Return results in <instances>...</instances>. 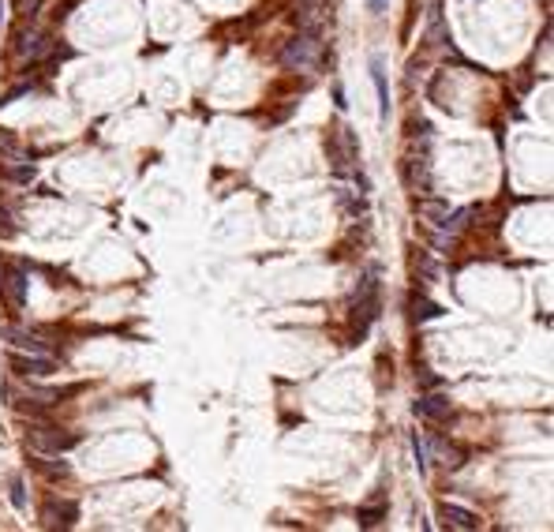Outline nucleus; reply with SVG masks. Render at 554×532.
<instances>
[{"label":"nucleus","instance_id":"9","mask_svg":"<svg viewBox=\"0 0 554 532\" xmlns=\"http://www.w3.org/2000/svg\"><path fill=\"white\" fill-rule=\"evenodd\" d=\"M0 177H4V180H15V184H30V180L38 177V169L30 165V161H27V165H4V169H0Z\"/></svg>","mask_w":554,"mask_h":532},{"label":"nucleus","instance_id":"16","mask_svg":"<svg viewBox=\"0 0 554 532\" xmlns=\"http://www.w3.org/2000/svg\"><path fill=\"white\" fill-rule=\"evenodd\" d=\"M367 8H371V12H382V8H386V0H367Z\"/></svg>","mask_w":554,"mask_h":532},{"label":"nucleus","instance_id":"4","mask_svg":"<svg viewBox=\"0 0 554 532\" xmlns=\"http://www.w3.org/2000/svg\"><path fill=\"white\" fill-rule=\"evenodd\" d=\"M416 416H423V420H442V416H450V401L442 397V394L420 397V401H416Z\"/></svg>","mask_w":554,"mask_h":532},{"label":"nucleus","instance_id":"14","mask_svg":"<svg viewBox=\"0 0 554 532\" xmlns=\"http://www.w3.org/2000/svg\"><path fill=\"white\" fill-rule=\"evenodd\" d=\"M0 150H15V139H12V135H4V132H0Z\"/></svg>","mask_w":554,"mask_h":532},{"label":"nucleus","instance_id":"3","mask_svg":"<svg viewBox=\"0 0 554 532\" xmlns=\"http://www.w3.org/2000/svg\"><path fill=\"white\" fill-rule=\"evenodd\" d=\"M41 517H46L49 528H57V525L68 528V525H75V517H79V506L75 503H53V506H46V514Z\"/></svg>","mask_w":554,"mask_h":532},{"label":"nucleus","instance_id":"7","mask_svg":"<svg viewBox=\"0 0 554 532\" xmlns=\"http://www.w3.org/2000/svg\"><path fill=\"white\" fill-rule=\"evenodd\" d=\"M371 79H375V90H378V116H389V90H386V75H382V60H371Z\"/></svg>","mask_w":554,"mask_h":532},{"label":"nucleus","instance_id":"2","mask_svg":"<svg viewBox=\"0 0 554 532\" xmlns=\"http://www.w3.org/2000/svg\"><path fill=\"white\" fill-rule=\"evenodd\" d=\"M30 446L41 450V453H60V450L75 446V435H57L53 428H34L30 431Z\"/></svg>","mask_w":554,"mask_h":532},{"label":"nucleus","instance_id":"15","mask_svg":"<svg viewBox=\"0 0 554 532\" xmlns=\"http://www.w3.org/2000/svg\"><path fill=\"white\" fill-rule=\"evenodd\" d=\"M420 383H423V386H438V378H434L431 371H420Z\"/></svg>","mask_w":554,"mask_h":532},{"label":"nucleus","instance_id":"11","mask_svg":"<svg viewBox=\"0 0 554 532\" xmlns=\"http://www.w3.org/2000/svg\"><path fill=\"white\" fill-rule=\"evenodd\" d=\"M412 308H416V311H412L416 319H438V315H442V308H438V303H431V300H416Z\"/></svg>","mask_w":554,"mask_h":532},{"label":"nucleus","instance_id":"5","mask_svg":"<svg viewBox=\"0 0 554 532\" xmlns=\"http://www.w3.org/2000/svg\"><path fill=\"white\" fill-rule=\"evenodd\" d=\"M4 292H8V303L19 311L27 303V274L23 270H8V281H4Z\"/></svg>","mask_w":554,"mask_h":532},{"label":"nucleus","instance_id":"10","mask_svg":"<svg viewBox=\"0 0 554 532\" xmlns=\"http://www.w3.org/2000/svg\"><path fill=\"white\" fill-rule=\"evenodd\" d=\"M382 517H386V506H363L360 514H356V521H360V528H375Z\"/></svg>","mask_w":554,"mask_h":532},{"label":"nucleus","instance_id":"12","mask_svg":"<svg viewBox=\"0 0 554 532\" xmlns=\"http://www.w3.org/2000/svg\"><path fill=\"white\" fill-rule=\"evenodd\" d=\"M412 450H416V465H420V472L427 469V450H423V442H420V435L412 439Z\"/></svg>","mask_w":554,"mask_h":532},{"label":"nucleus","instance_id":"17","mask_svg":"<svg viewBox=\"0 0 554 532\" xmlns=\"http://www.w3.org/2000/svg\"><path fill=\"white\" fill-rule=\"evenodd\" d=\"M0 23H4V0H0Z\"/></svg>","mask_w":554,"mask_h":532},{"label":"nucleus","instance_id":"6","mask_svg":"<svg viewBox=\"0 0 554 532\" xmlns=\"http://www.w3.org/2000/svg\"><path fill=\"white\" fill-rule=\"evenodd\" d=\"M442 517H446V525L453 528H480V517L472 514V510H464V506H442Z\"/></svg>","mask_w":554,"mask_h":532},{"label":"nucleus","instance_id":"8","mask_svg":"<svg viewBox=\"0 0 554 532\" xmlns=\"http://www.w3.org/2000/svg\"><path fill=\"white\" fill-rule=\"evenodd\" d=\"M12 364H15L23 375H49V371H53V360H41L38 353H34V360H30V356H15Z\"/></svg>","mask_w":554,"mask_h":532},{"label":"nucleus","instance_id":"13","mask_svg":"<svg viewBox=\"0 0 554 532\" xmlns=\"http://www.w3.org/2000/svg\"><path fill=\"white\" fill-rule=\"evenodd\" d=\"M12 503H15L19 510H23V506H27V495H23V484H19V480L12 484Z\"/></svg>","mask_w":554,"mask_h":532},{"label":"nucleus","instance_id":"1","mask_svg":"<svg viewBox=\"0 0 554 532\" xmlns=\"http://www.w3.org/2000/svg\"><path fill=\"white\" fill-rule=\"evenodd\" d=\"M281 64H285L289 71H307L319 64V38L311 34V30H303V34L289 38L285 49H281Z\"/></svg>","mask_w":554,"mask_h":532}]
</instances>
